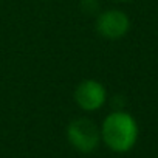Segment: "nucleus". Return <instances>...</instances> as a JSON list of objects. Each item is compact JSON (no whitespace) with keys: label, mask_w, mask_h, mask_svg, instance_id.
<instances>
[{"label":"nucleus","mask_w":158,"mask_h":158,"mask_svg":"<svg viewBox=\"0 0 158 158\" xmlns=\"http://www.w3.org/2000/svg\"><path fill=\"white\" fill-rule=\"evenodd\" d=\"M67 139L77 152L92 153L101 143V132L92 119L76 118L67 127Z\"/></svg>","instance_id":"2"},{"label":"nucleus","mask_w":158,"mask_h":158,"mask_svg":"<svg viewBox=\"0 0 158 158\" xmlns=\"http://www.w3.org/2000/svg\"><path fill=\"white\" fill-rule=\"evenodd\" d=\"M99 132L101 141L110 150L116 153H126L136 144L139 130L135 118L130 113L124 110H115L104 118Z\"/></svg>","instance_id":"1"},{"label":"nucleus","mask_w":158,"mask_h":158,"mask_svg":"<svg viewBox=\"0 0 158 158\" xmlns=\"http://www.w3.org/2000/svg\"><path fill=\"white\" fill-rule=\"evenodd\" d=\"M73 98L81 110L92 113L104 107L107 101V90L104 84L96 79H84L76 85Z\"/></svg>","instance_id":"3"},{"label":"nucleus","mask_w":158,"mask_h":158,"mask_svg":"<svg viewBox=\"0 0 158 158\" xmlns=\"http://www.w3.org/2000/svg\"><path fill=\"white\" fill-rule=\"evenodd\" d=\"M130 30V19L121 10H106L96 19V31L107 40L123 39Z\"/></svg>","instance_id":"4"},{"label":"nucleus","mask_w":158,"mask_h":158,"mask_svg":"<svg viewBox=\"0 0 158 158\" xmlns=\"http://www.w3.org/2000/svg\"><path fill=\"white\" fill-rule=\"evenodd\" d=\"M118 2H127V0H118Z\"/></svg>","instance_id":"5"}]
</instances>
